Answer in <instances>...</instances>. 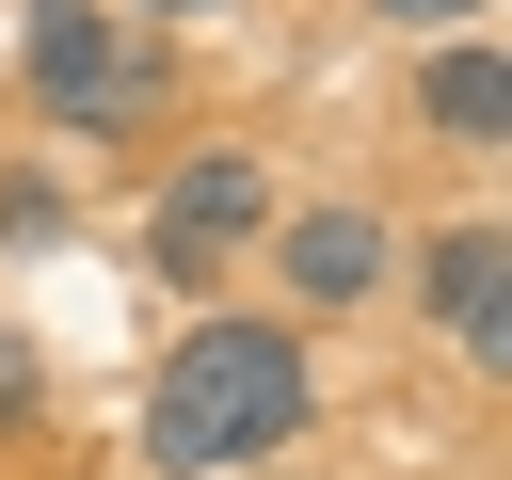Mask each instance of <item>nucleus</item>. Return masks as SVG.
Here are the masks:
<instances>
[{
  "instance_id": "obj_1",
  "label": "nucleus",
  "mask_w": 512,
  "mask_h": 480,
  "mask_svg": "<svg viewBox=\"0 0 512 480\" xmlns=\"http://www.w3.org/2000/svg\"><path fill=\"white\" fill-rule=\"evenodd\" d=\"M320 368L288 320H192L160 368H144V464L160 480H224V464H272L304 432Z\"/></svg>"
},
{
  "instance_id": "obj_2",
  "label": "nucleus",
  "mask_w": 512,
  "mask_h": 480,
  "mask_svg": "<svg viewBox=\"0 0 512 480\" xmlns=\"http://www.w3.org/2000/svg\"><path fill=\"white\" fill-rule=\"evenodd\" d=\"M16 64H32L48 128H80V144H128L160 112V32H128L112 0H16Z\"/></svg>"
},
{
  "instance_id": "obj_3",
  "label": "nucleus",
  "mask_w": 512,
  "mask_h": 480,
  "mask_svg": "<svg viewBox=\"0 0 512 480\" xmlns=\"http://www.w3.org/2000/svg\"><path fill=\"white\" fill-rule=\"evenodd\" d=\"M240 240H272V160H256V144H192V160L160 176V208H144V272H160V288H208Z\"/></svg>"
},
{
  "instance_id": "obj_4",
  "label": "nucleus",
  "mask_w": 512,
  "mask_h": 480,
  "mask_svg": "<svg viewBox=\"0 0 512 480\" xmlns=\"http://www.w3.org/2000/svg\"><path fill=\"white\" fill-rule=\"evenodd\" d=\"M272 272H288L304 320H352V304H384L400 240H384V208H288V224H272Z\"/></svg>"
},
{
  "instance_id": "obj_5",
  "label": "nucleus",
  "mask_w": 512,
  "mask_h": 480,
  "mask_svg": "<svg viewBox=\"0 0 512 480\" xmlns=\"http://www.w3.org/2000/svg\"><path fill=\"white\" fill-rule=\"evenodd\" d=\"M416 288H432V320L496 368V336H512V240H496V224H448V240L416 256Z\"/></svg>"
},
{
  "instance_id": "obj_6",
  "label": "nucleus",
  "mask_w": 512,
  "mask_h": 480,
  "mask_svg": "<svg viewBox=\"0 0 512 480\" xmlns=\"http://www.w3.org/2000/svg\"><path fill=\"white\" fill-rule=\"evenodd\" d=\"M416 128H432V144H464V160H480V144H512V64H496L480 32H448V48L416 64Z\"/></svg>"
},
{
  "instance_id": "obj_7",
  "label": "nucleus",
  "mask_w": 512,
  "mask_h": 480,
  "mask_svg": "<svg viewBox=\"0 0 512 480\" xmlns=\"http://www.w3.org/2000/svg\"><path fill=\"white\" fill-rule=\"evenodd\" d=\"M32 400H48V352H32V336H16V320H0V432H16V416H32Z\"/></svg>"
},
{
  "instance_id": "obj_8",
  "label": "nucleus",
  "mask_w": 512,
  "mask_h": 480,
  "mask_svg": "<svg viewBox=\"0 0 512 480\" xmlns=\"http://www.w3.org/2000/svg\"><path fill=\"white\" fill-rule=\"evenodd\" d=\"M368 16H480V0H368Z\"/></svg>"
}]
</instances>
